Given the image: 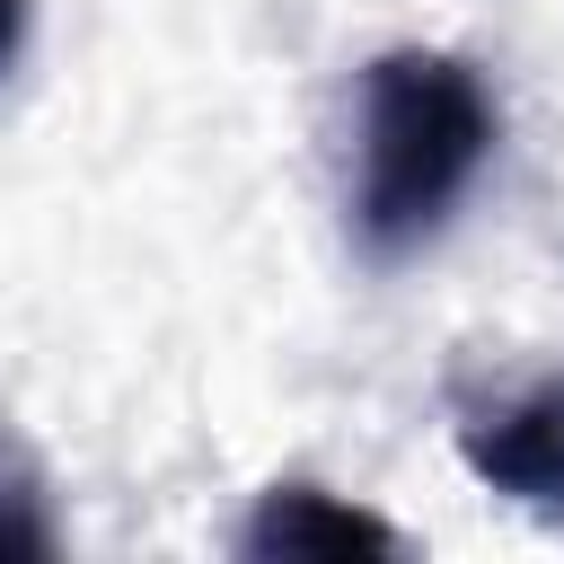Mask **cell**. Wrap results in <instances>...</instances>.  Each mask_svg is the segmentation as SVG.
Listing matches in <instances>:
<instances>
[{
    "mask_svg": "<svg viewBox=\"0 0 564 564\" xmlns=\"http://www.w3.org/2000/svg\"><path fill=\"white\" fill-rule=\"evenodd\" d=\"M494 88L476 79V62L441 53V44H397L361 70V106H352V194L344 220L361 238V256L397 264L414 247H432L449 229V212L467 203V185L494 159Z\"/></svg>",
    "mask_w": 564,
    "mask_h": 564,
    "instance_id": "obj_1",
    "label": "cell"
},
{
    "mask_svg": "<svg viewBox=\"0 0 564 564\" xmlns=\"http://www.w3.org/2000/svg\"><path fill=\"white\" fill-rule=\"evenodd\" d=\"M458 458L494 494H511L520 511L564 529V370L529 379L511 397H467L458 405Z\"/></svg>",
    "mask_w": 564,
    "mask_h": 564,
    "instance_id": "obj_2",
    "label": "cell"
},
{
    "mask_svg": "<svg viewBox=\"0 0 564 564\" xmlns=\"http://www.w3.org/2000/svg\"><path fill=\"white\" fill-rule=\"evenodd\" d=\"M238 555H256V564H300V555H405V538L379 520V511H361V502H344V494H326V485H308V476H282V485H264L256 494V511H247V529H238Z\"/></svg>",
    "mask_w": 564,
    "mask_h": 564,
    "instance_id": "obj_3",
    "label": "cell"
},
{
    "mask_svg": "<svg viewBox=\"0 0 564 564\" xmlns=\"http://www.w3.org/2000/svg\"><path fill=\"white\" fill-rule=\"evenodd\" d=\"M53 555H62V529L44 502V467L26 458L18 432H0V564H53Z\"/></svg>",
    "mask_w": 564,
    "mask_h": 564,
    "instance_id": "obj_4",
    "label": "cell"
},
{
    "mask_svg": "<svg viewBox=\"0 0 564 564\" xmlns=\"http://www.w3.org/2000/svg\"><path fill=\"white\" fill-rule=\"evenodd\" d=\"M26 18H35V0H0V79H9L18 53H26Z\"/></svg>",
    "mask_w": 564,
    "mask_h": 564,
    "instance_id": "obj_5",
    "label": "cell"
}]
</instances>
